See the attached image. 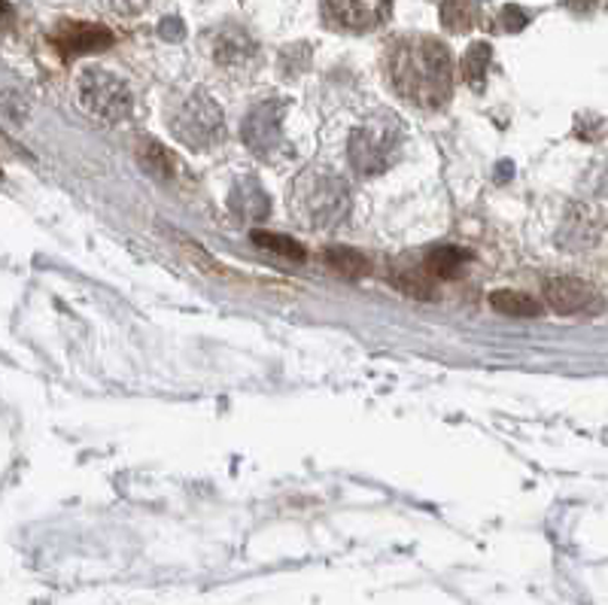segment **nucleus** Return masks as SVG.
<instances>
[{
  "mask_svg": "<svg viewBox=\"0 0 608 605\" xmlns=\"http://www.w3.org/2000/svg\"><path fill=\"white\" fill-rule=\"evenodd\" d=\"M387 73L393 89L417 107H444L454 92V61L435 37H401L393 43Z\"/></svg>",
  "mask_w": 608,
  "mask_h": 605,
  "instance_id": "f257e3e1",
  "label": "nucleus"
},
{
  "mask_svg": "<svg viewBox=\"0 0 608 605\" xmlns=\"http://www.w3.org/2000/svg\"><path fill=\"white\" fill-rule=\"evenodd\" d=\"M290 210L307 229H332L350 210V189L332 171H304L292 183Z\"/></svg>",
  "mask_w": 608,
  "mask_h": 605,
  "instance_id": "f03ea898",
  "label": "nucleus"
},
{
  "mask_svg": "<svg viewBox=\"0 0 608 605\" xmlns=\"http://www.w3.org/2000/svg\"><path fill=\"white\" fill-rule=\"evenodd\" d=\"M401 123L399 116L393 113H372L365 123H360L350 135V165L356 167L360 174H384L393 162L399 159L401 150Z\"/></svg>",
  "mask_w": 608,
  "mask_h": 605,
  "instance_id": "7ed1b4c3",
  "label": "nucleus"
},
{
  "mask_svg": "<svg viewBox=\"0 0 608 605\" xmlns=\"http://www.w3.org/2000/svg\"><path fill=\"white\" fill-rule=\"evenodd\" d=\"M171 131H174V138L192 150L217 147L225 135L220 104L208 92H189L171 113Z\"/></svg>",
  "mask_w": 608,
  "mask_h": 605,
  "instance_id": "20e7f679",
  "label": "nucleus"
},
{
  "mask_svg": "<svg viewBox=\"0 0 608 605\" xmlns=\"http://www.w3.org/2000/svg\"><path fill=\"white\" fill-rule=\"evenodd\" d=\"M77 89H80V101H83L85 110L104 123H122L131 113V89L110 70H83Z\"/></svg>",
  "mask_w": 608,
  "mask_h": 605,
  "instance_id": "39448f33",
  "label": "nucleus"
},
{
  "mask_svg": "<svg viewBox=\"0 0 608 605\" xmlns=\"http://www.w3.org/2000/svg\"><path fill=\"white\" fill-rule=\"evenodd\" d=\"M393 0H326V13L338 28L344 31H374L389 19Z\"/></svg>",
  "mask_w": 608,
  "mask_h": 605,
  "instance_id": "423d86ee",
  "label": "nucleus"
},
{
  "mask_svg": "<svg viewBox=\"0 0 608 605\" xmlns=\"http://www.w3.org/2000/svg\"><path fill=\"white\" fill-rule=\"evenodd\" d=\"M210 56L220 68L244 70L256 61V43L244 28L225 25L210 34Z\"/></svg>",
  "mask_w": 608,
  "mask_h": 605,
  "instance_id": "0eeeda50",
  "label": "nucleus"
},
{
  "mask_svg": "<svg viewBox=\"0 0 608 605\" xmlns=\"http://www.w3.org/2000/svg\"><path fill=\"white\" fill-rule=\"evenodd\" d=\"M52 43L65 58L92 56V53H101L110 46L113 34L101 25H92V22H61L52 34Z\"/></svg>",
  "mask_w": 608,
  "mask_h": 605,
  "instance_id": "6e6552de",
  "label": "nucleus"
},
{
  "mask_svg": "<svg viewBox=\"0 0 608 605\" xmlns=\"http://www.w3.org/2000/svg\"><path fill=\"white\" fill-rule=\"evenodd\" d=\"M280 119H283V107L265 101L256 110L244 119V140L256 155H271L280 143Z\"/></svg>",
  "mask_w": 608,
  "mask_h": 605,
  "instance_id": "1a4fd4ad",
  "label": "nucleus"
},
{
  "mask_svg": "<svg viewBox=\"0 0 608 605\" xmlns=\"http://www.w3.org/2000/svg\"><path fill=\"white\" fill-rule=\"evenodd\" d=\"M545 302L551 304L557 314H578L594 302V287L578 277H548Z\"/></svg>",
  "mask_w": 608,
  "mask_h": 605,
  "instance_id": "9d476101",
  "label": "nucleus"
},
{
  "mask_svg": "<svg viewBox=\"0 0 608 605\" xmlns=\"http://www.w3.org/2000/svg\"><path fill=\"white\" fill-rule=\"evenodd\" d=\"M135 155H138L140 167H143L152 179H159V183H177V179L183 177L180 159L167 150V147H162L159 140H138V143H135Z\"/></svg>",
  "mask_w": 608,
  "mask_h": 605,
  "instance_id": "9b49d317",
  "label": "nucleus"
},
{
  "mask_svg": "<svg viewBox=\"0 0 608 605\" xmlns=\"http://www.w3.org/2000/svg\"><path fill=\"white\" fill-rule=\"evenodd\" d=\"M229 205L235 210L237 217H244L249 222H262L268 213H271V198L265 193L262 186H259V179L253 177H244L237 179L235 189L229 195Z\"/></svg>",
  "mask_w": 608,
  "mask_h": 605,
  "instance_id": "f8f14e48",
  "label": "nucleus"
},
{
  "mask_svg": "<svg viewBox=\"0 0 608 605\" xmlns=\"http://www.w3.org/2000/svg\"><path fill=\"white\" fill-rule=\"evenodd\" d=\"M423 265H426V275L442 277V280H454V277L463 275V268L469 265V253L463 247H456V244H435V247L426 253Z\"/></svg>",
  "mask_w": 608,
  "mask_h": 605,
  "instance_id": "ddd939ff",
  "label": "nucleus"
},
{
  "mask_svg": "<svg viewBox=\"0 0 608 605\" xmlns=\"http://www.w3.org/2000/svg\"><path fill=\"white\" fill-rule=\"evenodd\" d=\"M490 304L493 311L505 314V317H539L541 314V302L526 295L521 289H496L490 292Z\"/></svg>",
  "mask_w": 608,
  "mask_h": 605,
  "instance_id": "4468645a",
  "label": "nucleus"
},
{
  "mask_svg": "<svg viewBox=\"0 0 608 605\" xmlns=\"http://www.w3.org/2000/svg\"><path fill=\"white\" fill-rule=\"evenodd\" d=\"M326 265L332 268L335 275L347 277V280H360L372 271V261L365 253H360L356 247H329L326 249Z\"/></svg>",
  "mask_w": 608,
  "mask_h": 605,
  "instance_id": "2eb2a0df",
  "label": "nucleus"
},
{
  "mask_svg": "<svg viewBox=\"0 0 608 605\" xmlns=\"http://www.w3.org/2000/svg\"><path fill=\"white\" fill-rule=\"evenodd\" d=\"M389 283L405 292V295H411V299H435V283L429 280L426 271H417V268H393L389 271Z\"/></svg>",
  "mask_w": 608,
  "mask_h": 605,
  "instance_id": "dca6fc26",
  "label": "nucleus"
},
{
  "mask_svg": "<svg viewBox=\"0 0 608 605\" xmlns=\"http://www.w3.org/2000/svg\"><path fill=\"white\" fill-rule=\"evenodd\" d=\"M490 46L487 43H475L466 58H463V77H466V83L471 89H484V77H487V68H490Z\"/></svg>",
  "mask_w": 608,
  "mask_h": 605,
  "instance_id": "f3484780",
  "label": "nucleus"
},
{
  "mask_svg": "<svg viewBox=\"0 0 608 605\" xmlns=\"http://www.w3.org/2000/svg\"><path fill=\"white\" fill-rule=\"evenodd\" d=\"M253 241L259 244L262 249L268 253H274V256H283V259L290 261H302L304 259V247L299 241H292L287 234H277V232H253Z\"/></svg>",
  "mask_w": 608,
  "mask_h": 605,
  "instance_id": "a211bd4d",
  "label": "nucleus"
},
{
  "mask_svg": "<svg viewBox=\"0 0 608 605\" xmlns=\"http://www.w3.org/2000/svg\"><path fill=\"white\" fill-rule=\"evenodd\" d=\"M471 19H475V13H471L469 0H444L442 22L447 25V28L454 31V34H459V31H469Z\"/></svg>",
  "mask_w": 608,
  "mask_h": 605,
  "instance_id": "6ab92c4d",
  "label": "nucleus"
},
{
  "mask_svg": "<svg viewBox=\"0 0 608 605\" xmlns=\"http://www.w3.org/2000/svg\"><path fill=\"white\" fill-rule=\"evenodd\" d=\"M113 7V13H119V15H135V13H140L150 0H107Z\"/></svg>",
  "mask_w": 608,
  "mask_h": 605,
  "instance_id": "aec40b11",
  "label": "nucleus"
},
{
  "mask_svg": "<svg viewBox=\"0 0 608 605\" xmlns=\"http://www.w3.org/2000/svg\"><path fill=\"white\" fill-rule=\"evenodd\" d=\"M502 19H505V25H502L505 31H521L526 25V15L521 13V10H514V7H508V10L502 13Z\"/></svg>",
  "mask_w": 608,
  "mask_h": 605,
  "instance_id": "412c9836",
  "label": "nucleus"
},
{
  "mask_svg": "<svg viewBox=\"0 0 608 605\" xmlns=\"http://www.w3.org/2000/svg\"><path fill=\"white\" fill-rule=\"evenodd\" d=\"M162 37H167V40H171V37H177V40H180L183 37L180 19H165V22H162Z\"/></svg>",
  "mask_w": 608,
  "mask_h": 605,
  "instance_id": "4be33fe9",
  "label": "nucleus"
},
{
  "mask_svg": "<svg viewBox=\"0 0 608 605\" xmlns=\"http://www.w3.org/2000/svg\"><path fill=\"white\" fill-rule=\"evenodd\" d=\"M0 177H3V174H0Z\"/></svg>",
  "mask_w": 608,
  "mask_h": 605,
  "instance_id": "5701e85b",
  "label": "nucleus"
}]
</instances>
